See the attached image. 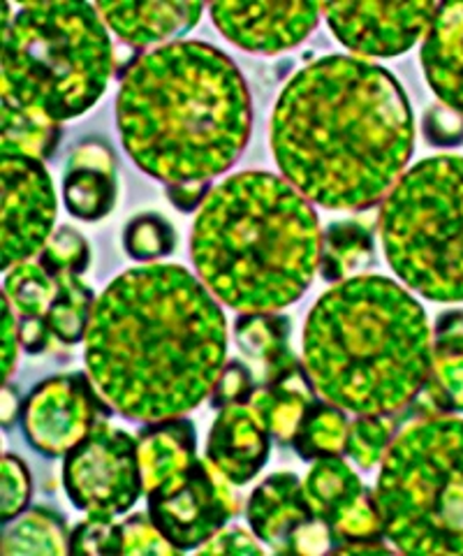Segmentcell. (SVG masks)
<instances>
[{"instance_id": "1", "label": "cell", "mask_w": 463, "mask_h": 556, "mask_svg": "<svg viewBox=\"0 0 463 556\" xmlns=\"http://www.w3.org/2000/svg\"><path fill=\"white\" fill-rule=\"evenodd\" d=\"M413 151L415 116L401 81L366 59L308 63L273 104V161L290 186L324 208L375 206Z\"/></svg>"}, {"instance_id": "2", "label": "cell", "mask_w": 463, "mask_h": 556, "mask_svg": "<svg viewBox=\"0 0 463 556\" xmlns=\"http://www.w3.org/2000/svg\"><path fill=\"white\" fill-rule=\"evenodd\" d=\"M83 341L98 392L134 422L197 408L228 359L222 308L181 265H146L116 276L98 298Z\"/></svg>"}, {"instance_id": "3", "label": "cell", "mask_w": 463, "mask_h": 556, "mask_svg": "<svg viewBox=\"0 0 463 556\" xmlns=\"http://www.w3.org/2000/svg\"><path fill=\"white\" fill-rule=\"evenodd\" d=\"M124 149L149 177L207 184L244 153L253 104L236 63L214 45L179 40L137 59L116 98Z\"/></svg>"}, {"instance_id": "4", "label": "cell", "mask_w": 463, "mask_h": 556, "mask_svg": "<svg viewBox=\"0 0 463 556\" xmlns=\"http://www.w3.org/2000/svg\"><path fill=\"white\" fill-rule=\"evenodd\" d=\"M200 281L242 313H273L304 298L320 269L316 208L271 172H239L200 206L191 235Z\"/></svg>"}, {"instance_id": "5", "label": "cell", "mask_w": 463, "mask_h": 556, "mask_svg": "<svg viewBox=\"0 0 463 556\" xmlns=\"http://www.w3.org/2000/svg\"><path fill=\"white\" fill-rule=\"evenodd\" d=\"M422 304L387 276L322 292L304 325V367L327 402L355 415L406 413L432 369Z\"/></svg>"}, {"instance_id": "6", "label": "cell", "mask_w": 463, "mask_h": 556, "mask_svg": "<svg viewBox=\"0 0 463 556\" xmlns=\"http://www.w3.org/2000/svg\"><path fill=\"white\" fill-rule=\"evenodd\" d=\"M114 75V47L95 5L26 3L3 30V98L54 118L89 112Z\"/></svg>"}, {"instance_id": "7", "label": "cell", "mask_w": 463, "mask_h": 556, "mask_svg": "<svg viewBox=\"0 0 463 556\" xmlns=\"http://www.w3.org/2000/svg\"><path fill=\"white\" fill-rule=\"evenodd\" d=\"M373 492L399 552L463 556V417L428 415L399 429Z\"/></svg>"}, {"instance_id": "8", "label": "cell", "mask_w": 463, "mask_h": 556, "mask_svg": "<svg viewBox=\"0 0 463 556\" xmlns=\"http://www.w3.org/2000/svg\"><path fill=\"white\" fill-rule=\"evenodd\" d=\"M381 241L410 290L463 302V155H432L403 174L383 204Z\"/></svg>"}, {"instance_id": "9", "label": "cell", "mask_w": 463, "mask_h": 556, "mask_svg": "<svg viewBox=\"0 0 463 556\" xmlns=\"http://www.w3.org/2000/svg\"><path fill=\"white\" fill-rule=\"evenodd\" d=\"M63 486L73 506L89 517L126 515L144 492L137 437L100 420L65 455Z\"/></svg>"}, {"instance_id": "10", "label": "cell", "mask_w": 463, "mask_h": 556, "mask_svg": "<svg viewBox=\"0 0 463 556\" xmlns=\"http://www.w3.org/2000/svg\"><path fill=\"white\" fill-rule=\"evenodd\" d=\"M232 482L204 457L146 494L149 517L179 552L197 549L239 513Z\"/></svg>"}, {"instance_id": "11", "label": "cell", "mask_w": 463, "mask_h": 556, "mask_svg": "<svg viewBox=\"0 0 463 556\" xmlns=\"http://www.w3.org/2000/svg\"><path fill=\"white\" fill-rule=\"evenodd\" d=\"M112 410L91 376L77 371L47 378L33 388L22 425L33 450L44 457H63Z\"/></svg>"}, {"instance_id": "12", "label": "cell", "mask_w": 463, "mask_h": 556, "mask_svg": "<svg viewBox=\"0 0 463 556\" xmlns=\"http://www.w3.org/2000/svg\"><path fill=\"white\" fill-rule=\"evenodd\" d=\"M3 269L38 255L56 225V190L42 161L20 153H3Z\"/></svg>"}, {"instance_id": "13", "label": "cell", "mask_w": 463, "mask_h": 556, "mask_svg": "<svg viewBox=\"0 0 463 556\" xmlns=\"http://www.w3.org/2000/svg\"><path fill=\"white\" fill-rule=\"evenodd\" d=\"M318 517L336 533L334 552H389L375 492L340 457L318 459L304 480Z\"/></svg>"}, {"instance_id": "14", "label": "cell", "mask_w": 463, "mask_h": 556, "mask_svg": "<svg viewBox=\"0 0 463 556\" xmlns=\"http://www.w3.org/2000/svg\"><path fill=\"white\" fill-rule=\"evenodd\" d=\"M246 519L257 541L279 554H324L336 549V533L316 515L295 473H273L255 486Z\"/></svg>"}, {"instance_id": "15", "label": "cell", "mask_w": 463, "mask_h": 556, "mask_svg": "<svg viewBox=\"0 0 463 556\" xmlns=\"http://www.w3.org/2000/svg\"><path fill=\"white\" fill-rule=\"evenodd\" d=\"M436 3H334L322 5L334 38L357 56L397 59L413 49L432 24Z\"/></svg>"}, {"instance_id": "16", "label": "cell", "mask_w": 463, "mask_h": 556, "mask_svg": "<svg viewBox=\"0 0 463 556\" xmlns=\"http://www.w3.org/2000/svg\"><path fill=\"white\" fill-rule=\"evenodd\" d=\"M216 28L232 45L253 54H279L301 45L322 16L320 3H216Z\"/></svg>"}, {"instance_id": "17", "label": "cell", "mask_w": 463, "mask_h": 556, "mask_svg": "<svg viewBox=\"0 0 463 556\" xmlns=\"http://www.w3.org/2000/svg\"><path fill=\"white\" fill-rule=\"evenodd\" d=\"M118 198L116 155L110 142L89 137L67 155L63 174V200L67 214L95 223L110 216Z\"/></svg>"}, {"instance_id": "18", "label": "cell", "mask_w": 463, "mask_h": 556, "mask_svg": "<svg viewBox=\"0 0 463 556\" xmlns=\"http://www.w3.org/2000/svg\"><path fill=\"white\" fill-rule=\"evenodd\" d=\"M271 450L269 431L248 404L220 408L207 439V459L232 484H246L262 471Z\"/></svg>"}, {"instance_id": "19", "label": "cell", "mask_w": 463, "mask_h": 556, "mask_svg": "<svg viewBox=\"0 0 463 556\" xmlns=\"http://www.w3.org/2000/svg\"><path fill=\"white\" fill-rule=\"evenodd\" d=\"M420 63L436 98L463 114V3L438 5L424 38Z\"/></svg>"}, {"instance_id": "20", "label": "cell", "mask_w": 463, "mask_h": 556, "mask_svg": "<svg viewBox=\"0 0 463 556\" xmlns=\"http://www.w3.org/2000/svg\"><path fill=\"white\" fill-rule=\"evenodd\" d=\"M98 14L130 47H149L191 33L202 3H98Z\"/></svg>"}, {"instance_id": "21", "label": "cell", "mask_w": 463, "mask_h": 556, "mask_svg": "<svg viewBox=\"0 0 463 556\" xmlns=\"http://www.w3.org/2000/svg\"><path fill=\"white\" fill-rule=\"evenodd\" d=\"M417 399L424 408L422 417L463 413V311L438 316L432 341V369Z\"/></svg>"}, {"instance_id": "22", "label": "cell", "mask_w": 463, "mask_h": 556, "mask_svg": "<svg viewBox=\"0 0 463 556\" xmlns=\"http://www.w3.org/2000/svg\"><path fill=\"white\" fill-rule=\"evenodd\" d=\"M318 399L316 382L304 364H295L293 369L283 371L265 386H257L248 406L257 415V420L269 431L271 439L287 445L293 443L306 408Z\"/></svg>"}, {"instance_id": "23", "label": "cell", "mask_w": 463, "mask_h": 556, "mask_svg": "<svg viewBox=\"0 0 463 556\" xmlns=\"http://www.w3.org/2000/svg\"><path fill=\"white\" fill-rule=\"evenodd\" d=\"M144 494L156 490L165 480L179 476L197 459V431L188 417L146 422L137 437Z\"/></svg>"}, {"instance_id": "24", "label": "cell", "mask_w": 463, "mask_h": 556, "mask_svg": "<svg viewBox=\"0 0 463 556\" xmlns=\"http://www.w3.org/2000/svg\"><path fill=\"white\" fill-rule=\"evenodd\" d=\"M234 341L246 357L260 362V386L299 364L290 351V318L276 311L239 316L234 323Z\"/></svg>"}, {"instance_id": "25", "label": "cell", "mask_w": 463, "mask_h": 556, "mask_svg": "<svg viewBox=\"0 0 463 556\" xmlns=\"http://www.w3.org/2000/svg\"><path fill=\"white\" fill-rule=\"evenodd\" d=\"M348 433L350 422L346 410L340 406L327 402V399H316V402L306 408L299 429L293 439L297 455L304 462H318L346 455L348 447Z\"/></svg>"}, {"instance_id": "26", "label": "cell", "mask_w": 463, "mask_h": 556, "mask_svg": "<svg viewBox=\"0 0 463 556\" xmlns=\"http://www.w3.org/2000/svg\"><path fill=\"white\" fill-rule=\"evenodd\" d=\"M61 137L63 128L54 118L3 98V153H20L44 163L54 155Z\"/></svg>"}, {"instance_id": "27", "label": "cell", "mask_w": 463, "mask_h": 556, "mask_svg": "<svg viewBox=\"0 0 463 556\" xmlns=\"http://www.w3.org/2000/svg\"><path fill=\"white\" fill-rule=\"evenodd\" d=\"M70 552V531L61 513L51 508H33L26 515H20L3 535V554H67Z\"/></svg>"}, {"instance_id": "28", "label": "cell", "mask_w": 463, "mask_h": 556, "mask_svg": "<svg viewBox=\"0 0 463 556\" xmlns=\"http://www.w3.org/2000/svg\"><path fill=\"white\" fill-rule=\"evenodd\" d=\"M369 257H373V230L362 220H338L332 223L322 237L318 271L324 281L340 283Z\"/></svg>"}, {"instance_id": "29", "label": "cell", "mask_w": 463, "mask_h": 556, "mask_svg": "<svg viewBox=\"0 0 463 556\" xmlns=\"http://www.w3.org/2000/svg\"><path fill=\"white\" fill-rule=\"evenodd\" d=\"M79 276L81 274L73 271L51 274V278H54L59 286V292L47 320L56 341L65 345H75L86 339V329H89L93 306L98 302L95 292L86 286Z\"/></svg>"}, {"instance_id": "30", "label": "cell", "mask_w": 463, "mask_h": 556, "mask_svg": "<svg viewBox=\"0 0 463 556\" xmlns=\"http://www.w3.org/2000/svg\"><path fill=\"white\" fill-rule=\"evenodd\" d=\"M59 286L40 263H26L5 271V298L16 320H47Z\"/></svg>"}, {"instance_id": "31", "label": "cell", "mask_w": 463, "mask_h": 556, "mask_svg": "<svg viewBox=\"0 0 463 556\" xmlns=\"http://www.w3.org/2000/svg\"><path fill=\"white\" fill-rule=\"evenodd\" d=\"M403 422L401 413L394 415H357L350 425L346 455L362 468H373L381 464L387 450L399 433Z\"/></svg>"}, {"instance_id": "32", "label": "cell", "mask_w": 463, "mask_h": 556, "mask_svg": "<svg viewBox=\"0 0 463 556\" xmlns=\"http://www.w3.org/2000/svg\"><path fill=\"white\" fill-rule=\"evenodd\" d=\"M124 249L132 260L151 263V260L175 253L177 232L160 214H140L126 225Z\"/></svg>"}, {"instance_id": "33", "label": "cell", "mask_w": 463, "mask_h": 556, "mask_svg": "<svg viewBox=\"0 0 463 556\" xmlns=\"http://www.w3.org/2000/svg\"><path fill=\"white\" fill-rule=\"evenodd\" d=\"M38 263L49 274H83L91 263L89 241H86L83 235H79L75 228L63 225V228L54 230V235L44 243V249L38 253Z\"/></svg>"}, {"instance_id": "34", "label": "cell", "mask_w": 463, "mask_h": 556, "mask_svg": "<svg viewBox=\"0 0 463 556\" xmlns=\"http://www.w3.org/2000/svg\"><path fill=\"white\" fill-rule=\"evenodd\" d=\"M33 480L24 459L16 455L3 457V482H0V521L10 525L30 503Z\"/></svg>"}, {"instance_id": "35", "label": "cell", "mask_w": 463, "mask_h": 556, "mask_svg": "<svg viewBox=\"0 0 463 556\" xmlns=\"http://www.w3.org/2000/svg\"><path fill=\"white\" fill-rule=\"evenodd\" d=\"M73 554H124V533L116 519L89 517L70 533Z\"/></svg>"}, {"instance_id": "36", "label": "cell", "mask_w": 463, "mask_h": 556, "mask_svg": "<svg viewBox=\"0 0 463 556\" xmlns=\"http://www.w3.org/2000/svg\"><path fill=\"white\" fill-rule=\"evenodd\" d=\"M255 378L253 371L248 369V364L242 359H232L222 367L216 388L211 392V404L214 408H226L232 404H248L250 396L255 392Z\"/></svg>"}, {"instance_id": "37", "label": "cell", "mask_w": 463, "mask_h": 556, "mask_svg": "<svg viewBox=\"0 0 463 556\" xmlns=\"http://www.w3.org/2000/svg\"><path fill=\"white\" fill-rule=\"evenodd\" d=\"M124 554H177L179 549L153 525L146 515H132L121 525Z\"/></svg>"}, {"instance_id": "38", "label": "cell", "mask_w": 463, "mask_h": 556, "mask_svg": "<svg viewBox=\"0 0 463 556\" xmlns=\"http://www.w3.org/2000/svg\"><path fill=\"white\" fill-rule=\"evenodd\" d=\"M424 137L434 147H459L463 144V114L445 108V104H434L424 116Z\"/></svg>"}, {"instance_id": "39", "label": "cell", "mask_w": 463, "mask_h": 556, "mask_svg": "<svg viewBox=\"0 0 463 556\" xmlns=\"http://www.w3.org/2000/svg\"><path fill=\"white\" fill-rule=\"evenodd\" d=\"M202 554H262V545L260 541L242 529V527H230L218 531L211 541L204 543L200 547Z\"/></svg>"}, {"instance_id": "40", "label": "cell", "mask_w": 463, "mask_h": 556, "mask_svg": "<svg viewBox=\"0 0 463 556\" xmlns=\"http://www.w3.org/2000/svg\"><path fill=\"white\" fill-rule=\"evenodd\" d=\"M20 323V339L22 348L28 355H42L54 343V332H51L49 320H16Z\"/></svg>"}, {"instance_id": "41", "label": "cell", "mask_w": 463, "mask_h": 556, "mask_svg": "<svg viewBox=\"0 0 463 556\" xmlns=\"http://www.w3.org/2000/svg\"><path fill=\"white\" fill-rule=\"evenodd\" d=\"M167 198L169 202L175 204L179 212H195L207 200V195L211 193L209 190V181L207 184H175L167 186Z\"/></svg>"}, {"instance_id": "42", "label": "cell", "mask_w": 463, "mask_h": 556, "mask_svg": "<svg viewBox=\"0 0 463 556\" xmlns=\"http://www.w3.org/2000/svg\"><path fill=\"white\" fill-rule=\"evenodd\" d=\"M3 308H5V334H3V376L5 380L12 376L14 367H16V357H20V323H16L14 308L8 302V298H3Z\"/></svg>"}, {"instance_id": "43", "label": "cell", "mask_w": 463, "mask_h": 556, "mask_svg": "<svg viewBox=\"0 0 463 556\" xmlns=\"http://www.w3.org/2000/svg\"><path fill=\"white\" fill-rule=\"evenodd\" d=\"M20 410H22V399H20V392H16L12 386H5L3 388V427L10 429L14 425L16 417H20Z\"/></svg>"}]
</instances>
